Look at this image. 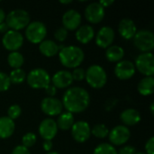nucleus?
I'll return each mask as SVG.
<instances>
[{
	"label": "nucleus",
	"mask_w": 154,
	"mask_h": 154,
	"mask_svg": "<svg viewBox=\"0 0 154 154\" xmlns=\"http://www.w3.org/2000/svg\"><path fill=\"white\" fill-rule=\"evenodd\" d=\"M36 141H37V138L33 133H27L22 138V144L23 146L28 149L30 147H32L36 143Z\"/></svg>",
	"instance_id": "7c9ffc66"
},
{
	"label": "nucleus",
	"mask_w": 154,
	"mask_h": 154,
	"mask_svg": "<svg viewBox=\"0 0 154 154\" xmlns=\"http://www.w3.org/2000/svg\"><path fill=\"white\" fill-rule=\"evenodd\" d=\"M2 43L7 51H10L11 52L17 51V50H19L23 43V37L19 32L9 30L4 34Z\"/></svg>",
	"instance_id": "1a4fd4ad"
},
{
	"label": "nucleus",
	"mask_w": 154,
	"mask_h": 154,
	"mask_svg": "<svg viewBox=\"0 0 154 154\" xmlns=\"http://www.w3.org/2000/svg\"><path fill=\"white\" fill-rule=\"evenodd\" d=\"M135 154H146L145 152H135Z\"/></svg>",
	"instance_id": "09e8293b"
},
{
	"label": "nucleus",
	"mask_w": 154,
	"mask_h": 154,
	"mask_svg": "<svg viewBox=\"0 0 154 154\" xmlns=\"http://www.w3.org/2000/svg\"><path fill=\"white\" fill-rule=\"evenodd\" d=\"M42 147H43V150L47 152H51V149H52V142L51 141H44L43 144H42Z\"/></svg>",
	"instance_id": "a19ab883"
},
{
	"label": "nucleus",
	"mask_w": 154,
	"mask_h": 154,
	"mask_svg": "<svg viewBox=\"0 0 154 154\" xmlns=\"http://www.w3.org/2000/svg\"><path fill=\"white\" fill-rule=\"evenodd\" d=\"M28 85L34 89H45L51 84V77L47 70L37 68L32 69L26 76Z\"/></svg>",
	"instance_id": "39448f33"
},
{
	"label": "nucleus",
	"mask_w": 154,
	"mask_h": 154,
	"mask_svg": "<svg viewBox=\"0 0 154 154\" xmlns=\"http://www.w3.org/2000/svg\"><path fill=\"white\" fill-rule=\"evenodd\" d=\"M14 122L7 116L0 117V139H7L11 137L14 132Z\"/></svg>",
	"instance_id": "4be33fe9"
},
{
	"label": "nucleus",
	"mask_w": 154,
	"mask_h": 154,
	"mask_svg": "<svg viewBox=\"0 0 154 154\" xmlns=\"http://www.w3.org/2000/svg\"><path fill=\"white\" fill-rule=\"evenodd\" d=\"M138 92L144 97L151 96L154 92V78L153 77H145L138 84L137 87Z\"/></svg>",
	"instance_id": "393cba45"
},
{
	"label": "nucleus",
	"mask_w": 154,
	"mask_h": 154,
	"mask_svg": "<svg viewBox=\"0 0 154 154\" xmlns=\"http://www.w3.org/2000/svg\"><path fill=\"white\" fill-rule=\"evenodd\" d=\"M93 154H117V151L112 144L105 143L97 146Z\"/></svg>",
	"instance_id": "c756f323"
},
{
	"label": "nucleus",
	"mask_w": 154,
	"mask_h": 154,
	"mask_svg": "<svg viewBox=\"0 0 154 154\" xmlns=\"http://www.w3.org/2000/svg\"><path fill=\"white\" fill-rule=\"evenodd\" d=\"M114 0H101L100 2H98L104 8H106V7H109L110 5H112L114 4Z\"/></svg>",
	"instance_id": "79ce46f5"
},
{
	"label": "nucleus",
	"mask_w": 154,
	"mask_h": 154,
	"mask_svg": "<svg viewBox=\"0 0 154 154\" xmlns=\"http://www.w3.org/2000/svg\"><path fill=\"white\" fill-rule=\"evenodd\" d=\"M125 56V51L121 46L111 45L106 51V58L110 62H119Z\"/></svg>",
	"instance_id": "b1692460"
},
{
	"label": "nucleus",
	"mask_w": 154,
	"mask_h": 154,
	"mask_svg": "<svg viewBox=\"0 0 154 154\" xmlns=\"http://www.w3.org/2000/svg\"><path fill=\"white\" fill-rule=\"evenodd\" d=\"M5 11L2 9V8H0V23H3V22H5Z\"/></svg>",
	"instance_id": "c03bdc74"
},
{
	"label": "nucleus",
	"mask_w": 154,
	"mask_h": 154,
	"mask_svg": "<svg viewBox=\"0 0 154 154\" xmlns=\"http://www.w3.org/2000/svg\"><path fill=\"white\" fill-rule=\"evenodd\" d=\"M60 4H65V5H67V4L72 3V1H71V0H68V1H60Z\"/></svg>",
	"instance_id": "a18cd8bd"
},
{
	"label": "nucleus",
	"mask_w": 154,
	"mask_h": 154,
	"mask_svg": "<svg viewBox=\"0 0 154 154\" xmlns=\"http://www.w3.org/2000/svg\"><path fill=\"white\" fill-rule=\"evenodd\" d=\"M62 106L67 112L71 114H79L84 112L90 104V97L88 92L80 87L69 88L62 97Z\"/></svg>",
	"instance_id": "f257e3e1"
},
{
	"label": "nucleus",
	"mask_w": 154,
	"mask_h": 154,
	"mask_svg": "<svg viewBox=\"0 0 154 154\" xmlns=\"http://www.w3.org/2000/svg\"><path fill=\"white\" fill-rule=\"evenodd\" d=\"M45 92L46 94L50 97H54V96L57 93V88L53 86V85H49L46 88H45Z\"/></svg>",
	"instance_id": "58836bf2"
},
{
	"label": "nucleus",
	"mask_w": 154,
	"mask_h": 154,
	"mask_svg": "<svg viewBox=\"0 0 154 154\" xmlns=\"http://www.w3.org/2000/svg\"><path fill=\"white\" fill-rule=\"evenodd\" d=\"M135 47L143 52H151L154 48V34L149 30L137 31L134 37Z\"/></svg>",
	"instance_id": "0eeeda50"
},
{
	"label": "nucleus",
	"mask_w": 154,
	"mask_h": 154,
	"mask_svg": "<svg viewBox=\"0 0 154 154\" xmlns=\"http://www.w3.org/2000/svg\"><path fill=\"white\" fill-rule=\"evenodd\" d=\"M58 129H60L62 131H67L71 129L72 125H74V116L73 114L69 112H65L60 114V116L58 117V121L56 122Z\"/></svg>",
	"instance_id": "a878e982"
},
{
	"label": "nucleus",
	"mask_w": 154,
	"mask_h": 154,
	"mask_svg": "<svg viewBox=\"0 0 154 154\" xmlns=\"http://www.w3.org/2000/svg\"><path fill=\"white\" fill-rule=\"evenodd\" d=\"M71 76H72L73 81L74 80H76V81H81L86 77V71L82 68H76L71 72Z\"/></svg>",
	"instance_id": "f704fd0d"
},
{
	"label": "nucleus",
	"mask_w": 154,
	"mask_h": 154,
	"mask_svg": "<svg viewBox=\"0 0 154 154\" xmlns=\"http://www.w3.org/2000/svg\"><path fill=\"white\" fill-rule=\"evenodd\" d=\"M62 23L67 31L77 30L81 23V15L74 9L68 10L62 16Z\"/></svg>",
	"instance_id": "f3484780"
},
{
	"label": "nucleus",
	"mask_w": 154,
	"mask_h": 154,
	"mask_svg": "<svg viewBox=\"0 0 154 154\" xmlns=\"http://www.w3.org/2000/svg\"><path fill=\"white\" fill-rule=\"evenodd\" d=\"M88 84L93 88H102L107 81V75L106 70L99 65H91L86 71L85 77Z\"/></svg>",
	"instance_id": "7ed1b4c3"
},
{
	"label": "nucleus",
	"mask_w": 154,
	"mask_h": 154,
	"mask_svg": "<svg viewBox=\"0 0 154 154\" xmlns=\"http://www.w3.org/2000/svg\"><path fill=\"white\" fill-rule=\"evenodd\" d=\"M115 31L112 27L104 26L102 27L96 36V43L99 48L107 49L110 47L115 40Z\"/></svg>",
	"instance_id": "dca6fc26"
},
{
	"label": "nucleus",
	"mask_w": 154,
	"mask_h": 154,
	"mask_svg": "<svg viewBox=\"0 0 154 154\" xmlns=\"http://www.w3.org/2000/svg\"><path fill=\"white\" fill-rule=\"evenodd\" d=\"M116 101L117 100H116V99H109V100H107L106 101V109L108 111V110H111V109H113V107L116 105Z\"/></svg>",
	"instance_id": "ea45409f"
},
{
	"label": "nucleus",
	"mask_w": 154,
	"mask_h": 154,
	"mask_svg": "<svg viewBox=\"0 0 154 154\" xmlns=\"http://www.w3.org/2000/svg\"><path fill=\"white\" fill-rule=\"evenodd\" d=\"M151 113H152V115H153L154 114V104L153 103H152V105H151Z\"/></svg>",
	"instance_id": "49530a36"
},
{
	"label": "nucleus",
	"mask_w": 154,
	"mask_h": 154,
	"mask_svg": "<svg viewBox=\"0 0 154 154\" xmlns=\"http://www.w3.org/2000/svg\"><path fill=\"white\" fill-rule=\"evenodd\" d=\"M58 133V126L56 122L51 118L42 120L39 125V134L44 141H51Z\"/></svg>",
	"instance_id": "2eb2a0df"
},
{
	"label": "nucleus",
	"mask_w": 154,
	"mask_h": 154,
	"mask_svg": "<svg viewBox=\"0 0 154 154\" xmlns=\"http://www.w3.org/2000/svg\"><path fill=\"white\" fill-rule=\"evenodd\" d=\"M41 109L45 115L49 116H55L60 115L63 109V106L60 99L48 97L43 98L41 102Z\"/></svg>",
	"instance_id": "f8f14e48"
},
{
	"label": "nucleus",
	"mask_w": 154,
	"mask_h": 154,
	"mask_svg": "<svg viewBox=\"0 0 154 154\" xmlns=\"http://www.w3.org/2000/svg\"><path fill=\"white\" fill-rule=\"evenodd\" d=\"M120 119L124 123L125 126H133L140 123L141 114L136 109L127 108L121 113Z\"/></svg>",
	"instance_id": "aec40b11"
},
{
	"label": "nucleus",
	"mask_w": 154,
	"mask_h": 154,
	"mask_svg": "<svg viewBox=\"0 0 154 154\" xmlns=\"http://www.w3.org/2000/svg\"><path fill=\"white\" fill-rule=\"evenodd\" d=\"M5 23L11 30L18 32L30 23V15L23 9H15L5 16Z\"/></svg>",
	"instance_id": "20e7f679"
},
{
	"label": "nucleus",
	"mask_w": 154,
	"mask_h": 154,
	"mask_svg": "<svg viewBox=\"0 0 154 154\" xmlns=\"http://www.w3.org/2000/svg\"><path fill=\"white\" fill-rule=\"evenodd\" d=\"M91 134L99 139H103L108 136L109 129L103 124H97L91 129Z\"/></svg>",
	"instance_id": "c85d7f7f"
},
{
	"label": "nucleus",
	"mask_w": 154,
	"mask_h": 154,
	"mask_svg": "<svg viewBox=\"0 0 154 154\" xmlns=\"http://www.w3.org/2000/svg\"><path fill=\"white\" fill-rule=\"evenodd\" d=\"M10 85L11 82L9 76L5 72L0 71V92L6 91L10 88Z\"/></svg>",
	"instance_id": "473e14b6"
},
{
	"label": "nucleus",
	"mask_w": 154,
	"mask_h": 154,
	"mask_svg": "<svg viewBox=\"0 0 154 154\" xmlns=\"http://www.w3.org/2000/svg\"><path fill=\"white\" fill-rule=\"evenodd\" d=\"M11 154H31L29 150L27 148H25L23 145H18L16 147H14V149L13 150Z\"/></svg>",
	"instance_id": "4c0bfd02"
},
{
	"label": "nucleus",
	"mask_w": 154,
	"mask_h": 154,
	"mask_svg": "<svg viewBox=\"0 0 154 154\" xmlns=\"http://www.w3.org/2000/svg\"><path fill=\"white\" fill-rule=\"evenodd\" d=\"M21 114H22V109L18 105H12L11 106H9L7 110V116H8L7 117H9L13 121L14 119H17L21 116Z\"/></svg>",
	"instance_id": "2f4dec72"
},
{
	"label": "nucleus",
	"mask_w": 154,
	"mask_h": 154,
	"mask_svg": "<svg viewBox=\"0 0 154 154\" xmlns=\"http://www.w3.org/2000/svg\"><path fill=\"white\" fill-rule=\"evenodd\" d=\"M135 73L134 64L127 60H122L115 67V75L121 80L130 79Z\"/></svg>",
	"instance_id": "4468645a"
},
{
	"label": "nucleus",
	"mask_w": 154,
	"mask_h": 154,
	"mask_svg": "<svg viewBox=\"0 0 154 154\" xmlns=\"http://www.w3.org/2000/svg\"><path fill=\"white\" fill-rule=\"evenodd\" d=\"M54 37L58 42H62L68 37V31L64 27H59L54 32Z\"/></svg>",
	"instance_id": "72a5a7b5"
},
{
	"label": "nucleus",
	"mask_w": 154,
	"mask_h": 154,
	"mask_svg": "<svg viewBox=\"0 0 154 154\" xmlns=\"http://www.w3.org/2000/svg\"><path fill=\"white\" fill-rule=\"evenodd\" d=\"M60 63L69 69H76L83 62L85 54L84 51L78 46H66L59 51Z\"/></svg>",
	"instance_id": "f03ea898"
},
{
	"label": "nucleus",
	"mask_w": 154,
	"mask_h": 154,
	"mask_svg": "<svg viewBox=\"0 0 154 154\" xmlns=\"http://www.w3.org/2000/svg\"><path fill=\"white\" fill-rule=\"evenodd\" d=\"M85 17L91 23H98L105 17V8L98 2L91 3L85 9Z\"/></svg>",
	"instance_id": "ddd939ff"
},
{
	"label": "nucleus",
	"mask_w": 154,
	"mask_h": 154,
	"mask_svg": "<svg viewBox=\"0 0 154 154\" xmlns=\"http://www.w3.org/2000/svg\"><path fill=\"white\" fill-rule=\"evenodd\" d=\"M72 138L78 143L87 142L91 135V128L86 121H78L71 127Z\"/></svg>",
	"instance_id": "9d476101"
},
{
	"label": "nucleus",
	"mask_w": 154,
	"mask_h": 154,
	"mask_svg": "<svg viewBox=\"0 0 154 154\" xmlns=\"http://www.w3.org/2000/svg\"><path fill=\"white\" fill-rule=\"evenodd\" d=\"M46 154H59L58 152H47Z\"/></svg>",
	"instance_id": "de8ad7c7"
},
{
	"label": "nucleus",
	"mask_w": 154,
	"mask_h": 154,
	"mask_svg": "<svg viewBox=\"0 0 154 154\" xmlns=\"http://www.w3.org/2000/svg\"><path fill=\"white\" fill-rule=\"evenodd\" d=\"M136 151L135 148L130 145H126L125 147H123L122 149H120V151L117 152V154H135Z\"/></svg>",
	"instance_id": "e433bc0d"
},
{
	"label": "nucleus",
	"mask_w": 154,
	"mask_h": 154,
	"mask_svg": "<svg viewBox=\"0 0 154 154\" xmlns=\"http://www.w3.org/2000/svg\"><path fill=\"white\" fill-rule=\"evenodd\" d=\"M94 36H95V31H94L93 27L88 24L79 26L77 29L76 38L82 44L88 43L94 38Z\"/></svg>",
	"instance_id": "412c9836"
},
{
	"label": "nucleus",
	"mask_w": 154,
	"mask_h": 154,
	"mask_svg": "<svg viewBox=\"0 0 154 154\" xmlns=\"http://www.w3.org/2000/svg\"><path fill=\"white\" fill-rule=\"evenodd\" d=\"M7 62L11 68L14 69H21V67L23 65L24 58L19 51H12L8 54L7 57Z\"/></svg>",
	"instance_id": "bb28decb"
},
{
	"label": "nucleus",
	"mask_w": 154,
	"mask_h": 154,
	"mask_svg": "<svg viewBox=\"0 0 154 154\" xmlns=\"http://www.w3.org/2000/svg\"><path fill=\"white\" fill-rule=\"evenodd\" d=\"M10 82L14 84H21L26 79V73L23 69H15L10 72Z\"/></svg>",
	"instance_id": "cd10ccee"
},
{
	"label": "nucleus",
	"mask_w": 154,
	"mask_h": 154,
	"mask_svg": "<svg viewBox=\"0 0 154 154\" xmlns=\"http://www.w3.org/2000/svg\"><path fill=\"white\" fill-rule=\"evenodd\" d=\"M9 27H8V25H7V23H5V22H3V23H0V32H2V33H6L8 31H9Z\"/></svg>",
	"instance_id": "37998d69"
},
{
	"label": "nucleus",
	"mask_w": 154,
	"mask_h": 154,
	"mask_svg": "<svg viewBox=\"0 0 154 154\" xmlns=\"http://www.w3.org/2000/svg\"><path fill=\"white\" fill-rule=\"evenodd\" d=\"M39 50L45 57H53L59 53V45L51 40H44L39 45Z\"/></svg>",
	"instance_id": "5701e85b"
},
{
	"label": "nucleus",
	"mask_w": 154,
	"mask_h": 154,
	"mask_svg": "<svg viewBox=\"0 0 154 154\" xmlns=\"http://www.w3.org/2000/svg\"><path fill=\"white\" fill-rule=\"evenodd\" d=\"M51 82L56 88H66L73 83L71 72L68 70L57 71L51 79Z\"/></svg>",
	"instance_id": "6ab92c4d"
},
{
	"label": "nucleus",
	"mask_w": 154,
	"mask_h": 154,
	"mask_svg": "<svg viewBox=\"0 0 154 154\" xmlns=\"http://www.w3.org/2000/svg\"><path fill=\"white\" fill-rule=\"evenodd\" d=\"M135 69L146 77H153L154 56L152 52H143L135 60Z\"/></svg>",
	"instance_id": "6e6552de"
},
{
	"label": "nucleus",
	"mask_w": 154,
	"mask_h": 154,
	"mask_svg": "<svg viewBox=\"0 0 154 154\" xmlns=\"http://www.w3.org/2000/svg\"><path fill=\"white\" fill-rule=\"evenodd\" d=\"M46 34L47 28L42 22L33 21L26 26L25 37L30 42L33 44H38L44 41Z\"/></svg>",
	"instance_id": "423d86ee"
},
{
	"label": "nucleus",
	"mask_w": 154,
	"mask_h": 154,
	"mask_svg": "<svg viewBox=\"0 0 154 154\" xmlns=\"http://www.w3.org/2000/svg\"><path fill=\"white\" fill-rule=\"evenodd\" d=\"M118 32L124 39L130 40L133 39L137 32V27L135 23L132 19L124 18L120 21L118 24Z\"/></svg>",
	"instance_id": "a211bd4d"
},
{
	"label": "nucleus",
	"mask_w": 154,
	"mask_h": 154,
	"mask_svg": "<svg viewBox=\"0 0 154 154\" xmlns=\"http://www.w3.org/2000/svg\"><path fill=\"white\" fill-rule=\"evenodd\" d=\"M131 133L127 126L125 125H117L114 127L111 131H109L108 138L112 144L114 145H123L128 142L130 139Z\"/></svg>",
	"instance_id": "9b49d317"
},
{
	"label": "nucleus",
	"mask_w": 154,
	"mask_h": 154,
	"mask_svg": "<svg viewBox=\"0 0 154 154\" xmlns=\"http://www.w3.org/2000/svg\"><path fill=\"white\" fill-rule=\"evenodd\" d=\"M146 154H154V137H151L145 143Z\"/></svg>",
	"instance_id": "c9c22d12"
}]
</instances>
